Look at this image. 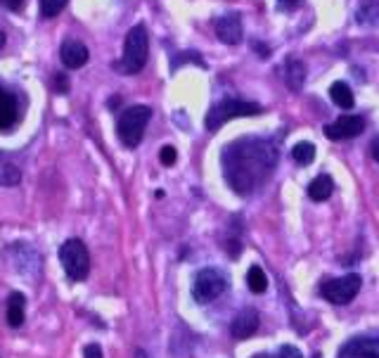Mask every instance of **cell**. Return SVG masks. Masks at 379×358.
Masks as SVG:
<instances>
[{
    "mask_svg": "<svg viewBox=\"0 0 379 358\" xmlns=\"http://www.w3.org/2000/svg\"><path fill=\"white\" fill-rule=\"evenodd\" d=\"M277 156V147L266 138H239L223 150V176L237 195H252L270 178Z\"/></svg>",
    "mask_w": 379,
    "mask_h": 358,
    "instance_id": "6da1fadb",
    "label": "cell"
},
{
    "mask_svg": "<svg viewBox=\"0 0 379 358\" xmlns=\"http://www.w3.org/2000/svg\"><path fill=\"white\" fill-rule=\"evenodd\" d=\"M147 55H149L147 29H145L142 24H138L128 31L126 43H124V55H121L116 69L124 71V74H138V71H142V66L147 64Z\"/></svg>",
    "mask_w": 379,
    "mask_h": 358,
    "instance_id": "7a4b0ae2",
    "label": "cell"
},
{
    "mask_svg": "<svg viewBox=\"0 0 379 358\" xmlns=\"http://www.w3.org/2000/svg\"><path fill=\"white\" fill-rule=\"evenodd\" d=\"M149 119H152V109L147 105H136V107H128L124 114L119 116V124H116V133H119V141L126 145L128 150L138 147L142 143L145 128H147Z\"/></svg>",
    "mask_w": 379,
    "mask_h": 358,
    "instance_id": "3957f363",
    "label": "cell"
},
{
    "mask_svg": "<svg viewBox=\"0 0 379 358\" xmlns=\"http://www.w3.org/2000/svg\"><path fill=\"white\" fill-rule=\"evenodd\" d=\"M59 264H62L66 278H69L71 283L86 280L88 273H91V254H88V247L79 238H69L62 247H59Z\"/></svg>",
    "mask_w": 379,
    "mask_h": 358,
    "instance_id": "277c9868",
    "label": "cell"
},
{
    "mask_svg": "<svg viewBox=\"0 0 379 358\" xmlns=\"http://www.w3.org/2000/svg\"><path fill=\"white\" fill-rule=\"evenodd\" d=\"M264 111L259 102H247V100H223L216 107H211V111L206 114V128L209 131H219L221 126H225L232 119H242V116H256Z\"/></svg>",
    "mask_w": 379,
    "mask_h": 358,
    "instance_id": "5b68a950",
    "label": "cell"
},
{
    "mask_svg": "<svg viewBox=\"0 0 379 358\" xmlns=\"http://www.w3.org/2000/svg\"><path fill=\"white\" fill-rule=\"evenodd\" d=\"M228 280L221 271L216 268H202V271L194 276V285H192V296L197 304H211L219 296L225 292Z\"/></svg>",
    "mask_w": 379,
    "mask_h": 358,
    "instance_id": "8992f818",
    "label": "cell"
},
{
    "mask_svg": "<svg viewBox=\"0 0 379 358\" xmlns=\"http://www.w3.org/2000/svg\"><path fill=\"white\" fill-rule=\"evenodd\" d=\"M360 285H363V280H360L358 273H349V276L322 283L320 294H322V299H327L330 304L346 306L349 301H353L355 294L360 292Z\"/></svg>",
    "mask_w": 379,
    "mask_h": 358,
    "instance_id": "52a82bcc",
    "label": "cell"
},
{
    "mask_svg": "<svg viewBox=\"0 0 379 358\" xmlns=\"http://www.w3.org/2000/svg\"><path fill=\"white\" fill-rule=\"evenodd\" d=\"M363 131H365V119L355 114L339 116L337 121L325 126V136L330 138V141H349V138L360 136Z\"/></svg>",
    "mask_w": 379,
    "mask_h": 358,
    "instance_id": "ba28073f",
    "label": "cell"
},
{
    "mask_svg": "<svg viewBox=\"0 0 379 358\" xmlns=\"http://www.w3.org/2000/svg\"><path fill=\"white\" fill-rule=\"evenodd\" d=\"M59 57H62V64L66 69H81V66L88 64V57H91V53H88V48L83 46L81 41H76V38H66L62 43V48H59Z\"/></svg>",
    "mask_w": 379,
    "mask_h": 358,
    "instance_id": "9c48e42d",
    "label": "cell"
},
{
    "mask_svg": "<svg viewBox=\"0 0 379 358\" xmlns=\"http://www.w3.org/2000/svg\"><path fill=\"white\" fill-rule=\"evenodd\" d=\"M216 36L219 41H223L225 46H237L244 36V29H242V19L239 15H225L216 21Z\"/></svg>",
    "mask_w": 379,
    "mask_h": 358,
    "instance_id": "30bf717a",
    "label": "cell"
},
{
    "mask_svg": "<svg viewBox=\"0 0 379 358\" xmlns=\"http://www.w3.org/2000/svg\"><path fill=\"white\" fill-rule=\"evenodd\" d=\"M259 313H256L254 309H244V311H239L235 318H232V323H230V332H232V337L235 339H247V337H252V334L259 330Z\"/></svg>",
    "mask_w": 379,
    "mask_h": 358,
    "instance_id": "8fae6325",
    "label": "cell"
},
{
    "mask_svg": "<svg viewBox=\"0 0 379 358\" xmlns=\"http://www.w3.org/2000/svg\"><path fill=\"white\" fill-rule=\"evenodd\" d=\"M339 358H379V339H351L342 346Z\"/></svg>",
    "mask_w": 379,
    "mask_h": 358,
    "instance_id": "7c38bea8",
    "label": "cell"
},
{
    "mask_svg": "<svg viewBox=\"0 0 379 358\" xmlns=\"http://www.w3.org/2000/svg\"><path fill=\"white\" fill-rule=\"evenodd\" d=\"M17 114H19V105H17V98L10 91H5L0 86V131H8V128L15 126Z\"/></svg>",
    "mask_w": 379,
    "mask_h": 358,
    "instance_id": "4fadbf2b",
    "label": "cell"
},
{
    "mask_svg": "<svg viewBox=\"0 0 379 358\" xmlns=\"http://www.w3.org/2000/svg\"><path fill=\"white\" fill-rule=\"evenodd\" d=\"M284 81H287L289 91H294V93L301 91L306 83V64L297 57L287 60V64H284Z\"/></svg>",
    "mask_w": 379,
    "mask_h": 358,
    "instance_id": "5bb4252c",
    "label": "cell"
},
{
    "mask_svg": "<svg viewBox=\"0 0 379 358\" xmlns=\"http://www.w3.org/2000/svg\"><path fill=\"white\" fill-rule=\"evenodd\" d=\"M24 294L21 292H12L8 299V323L10 328H21V323H24Z\"/></svg>",
    "mask_w": 379,
    "mask_h": 358,
    "instance_id": "9a60e30c",
    "label": "cell"
},
{
    "mask_svg": "<svg viewBox=\"0 0 379 358\" xmlns=\"http://www.w3.org/2000/svg\"><path fill=\"white\" fill-rule=\"evenodd\" d=\"M332 190H334L332 178L327 176V173H322V176H317L308 186V197L313 199V202H325V199H330Z\"/></svg>",
    "mask_w": 379,
    "mask_h": 358,
    "instance_id": "2e32d148",
    "label": "cell"
},
{
    "mask_svg": "<svg viewBox=\"0 0 379 358\" xmlns=\"http://www.w3.org/2000/svg\"><path fill=\"white\" fill-rule=\"evenodd\" d=\"M330 98H332V102L337 105V107H342V109L353 107V93H351L349 83H344V81H334L332 83V86H330Z\"/></svg>",
    "mask_w": 379,
    "mask_h": 358,
    "instance_id": "e0dca14e",
    "label": "cell"
},
{
    "mask_svg": "<svg viewBox=\"0 0 379 358\" xmlns=\"http://www.w3.org/2000/svg\"><path fill=\"white\" fill-rule=\"evenodd\" d=\"M355 17L360 24H379V0H360Z\"/></svg>",
    "mask_w": 379,
    "mask_h": 358,
    "instance_id": "ac0fdd59",
    "label": "cell"
},
{
    "mask_svg": "<svg viewBox=\"0 0 379 358\" xmlns=\"http://www.w3.org/2000/svg\"><path fill=\"white\" fill-rule=\"evenodd\" d=\"M247 285L249 289H252L254 294H264L266 289H268V276H266V271L261 266H252L247 273Z\"/></svg>",
    "mask_w": 379,
    "mask_h": 358,
    "instance_id": "d6986e66",
    "label": "cell"
},
{
    "mask_svg": "<svg viewBox=\"0 0 379 358\" xmlns=\"http://www.w3.org/2000/svg\"><path fill=\"white\" fill-rule=\"evenodd\" d=\"M292 156H294V161H297L299 166L313 164V159H315V145H311V143H297V145H294V150H292Z\"/></svg>",
    "mask_w": 379,
    "mask_h": 358,
    "instance_id": "ffe728a7",
    "label": "cell"
},
{
    "mask_svg": "<svg viewBox=\"0 0 379 358\" xmlns=\"http://www.w3.org/2000/svg\"><path fill=\"white\" fill-rule=\"evenodd\" d=\"M21 181V171L15 164L0 159V186H17Z\"/></svg>",
    "mask_w": 379,
    "mask_h": 358,
    "instance_id": "44dd1931",
    "label": "cell"
},
{
    "mask_svg": "<svg viewBox=\"0 0 379 358\" xmlns=\"http://www.w3.org/2000/svg\"><path fill=\"white\" fill-rule=\"evenodd\" d=\"M64 5H66V0H41V15L46 17V19H53V17H57L62 12Z\"/></svg>",
    "mask_w": 379,
    "mask_h": 358,
    "instance_id": "7402d4cb",
    "label": "cell"
},
{
    "mask_svg": "<svg viewBox=\"0 0 379 358\" xmlns=\"http://www.w3.org/2000/svg\"><path fill=\"white\" fill-rule=\"evenodd\" d=\"M176 159H178L176 147H171V145H164V147H161V152H159V161H161V164H164V166H174Z\"/></svg>",
    "mask_w": 379,
    "mask_h": 358,
    "instance_id": "603a6c76",
    "label": "cell"
},
{
    "mask_svg": "<svg viewBox=\"0 0 379 358\" xmlns=\"http://www.w3.org/2000/svg\"><path fill=\"white\" fill-rule=\"evenodd\" d=\"M275 358H304V354H301L297 346L284 344V346H280V351H277V356H275Z\"/></svg>",
    "mask_w": 379,
    "mask_h": 358,
    "instance_id": "cb8c5ba5",
    "label": "cell"
},
{
    "mask_svg": "<svg viewBox=\"0 0 379 358\" xmlns=\"http://www.w3.org/2000/svg\"><path fill=\"white\" fill-rule=\"evenodd\" d=\"M275 5L280 12H292V10H297L301 5V0H275Z\"/></svg>",
    "mask_w": 379,
    "mask_h": 358,
    "instance_id": "d4e9b609",
    "label": "cell"
},
{
    "mask_svg": "<svg viewBox=\"0 0 379 358\" xmlns=\"http://www.w3.org/2000/svg\"><path fill=\"white\" fill-rule=\"evenodd\" d=\"M83 356L86 358H102V349H100V344H88L86 349H83Z\"/></svg>",
    "mask_w": 379,
    "mask_h": 358,
    "instance_id": "484cf974",
    "label": "cell"
},
{
    "mask_svg": "<svg viewBox=\"0 0 379 358\" xmlns=\"http://www.w3.org/2000/svg\"><path fill=\"white\" fill-rule=\"evenodd\" d=\"M0 5L8 10H21V5H24V0H0Z\"/></svg>",
    "mask_w": 379,
    "mask_h": 358,
    "instance_id": "4316f807",
    "label": "cell"
},
{
    "mask_svg": "<svg viewBox=\"0 0 379 358\" xmlns=\"http://www.w3.org/2000/svg\"><path fill=\"white\" fill-rule=\"evenodd\" d=\"M55 86H57V91H62V93L69 91V83H66L64 74H57V78H55Z\"/></svg>",
    "mask_w": 379,
    "mask_h": 358,
    "instance_id": "83f0119b",
    "label": "cell"
},
{
    "mask_svg": "<svg viewBox=\"0 0 379 358\" xmlns=\"http://www.w3.org/2000/svg\"><path fill=\"white\" fill-rule=\"evenodd\" d=\"M252 48H254V50H256V53H259V55H261V57H264V60H266V57H268V55H270V50H268V48H266V46H264V43H254V46H252Z\"/></svg>",
    "mask_w": 379,
    "mask_h": 358,
    "instance_id": "f1b7e54d",
    "label": "cell"
},
{
    "mask_svg": "<svg viewBox=\"0 0 379 358\" xmlns=\"http://www.w3.org/2000/svg\"><path fill=\"white\" fill-rule=\"evenodd\" d=\"M370 152H372V156H375V159L379 161V138L370 145Z\"/></svg>",
    "mask_w": 379,
    "mask_h": 358,
    "instance_id": "f546056e",
    "label": "cell"
},
{
    "mask_svg": "<svg viewBox=\"0 0 379 358\" xmlns=\"http://www.w3.org/2000/svg\"><path fill=\"white\" fill-rule=\"evenodd\" d=\"M136 358H149V356H147V351L138 349V351H136Z\"/></svg>",
    "mask_w": 379,
    "mask_h": 358,
    "instance_id": "4dcf8cb0",
    "label": "cell"
},
{
    "mask_svg": "<svg viewBox=\"0 0 379 358\" xmlns=\"http://www.w3.org/2000/svg\"><path fill=\"white\" fill-rule=\"evenodd\" d=\"M3 46H5V33L0 31V48H3Z\"/></svg>",
    "mask_w": 379,
    "mask_h": 358,
    "instance_id": "1f68e13d",
    "label": "cell"
},
{
    "mask_svg": "<svg viewBox=\"0 0 379 358\" xmlns=\"http://www.w3.org/2000/svg\"><path fill=\"white\" fill-rule=\"evenodd\" d=\"M254 358H270L268 354H259V356H254Z\"/></svg>",
    "mask_w": 379,
    "mask_h": 358,
    "instance_id": "d6a6232c",
    "label": "cell"
},
{
    "mask_svg": "<svg viewBox=\"0 0 379 358\" xmlns=\"http://www.w3.org/2000/svg\"><path fill=\"white\" fill-rule=\"evenodd\" d=\"M313 358H320V356H313Z\"/></svg>",
    "mask_w": 379,
    "mask_h": 358,
    "instance_id": "836d02e7",
    "label": "cell"
}]
</instances>
